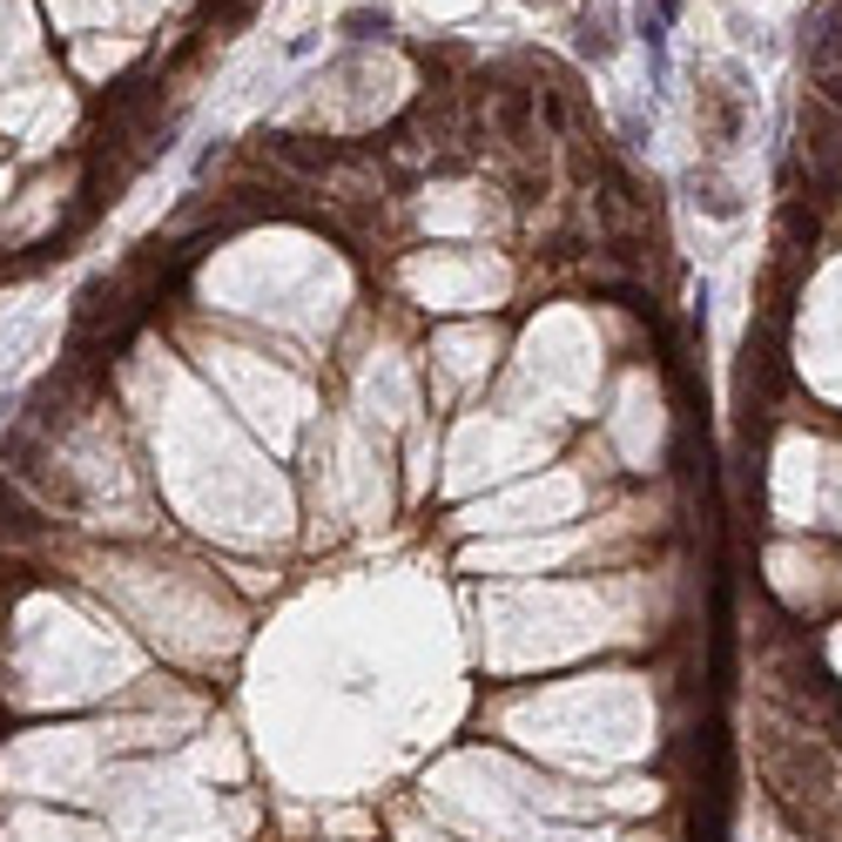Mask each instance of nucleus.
Instances as JSON below:
<instances>
[{"instance_id":"1","label":"nucleus","mask_w":842,"mask_h":842,"mask_svg":"<svg viewBox=\"0 0 842 842\" xmlns=\"http://www.w3.org/2000/svg\"><path fill=\"white\" fill-rule=\"evenodd\" d=\"M742 74H721V82H701V135L714 155H728L742 142Z\"/></svg>"},{"instance_id":"2","label":"nucleus","mask_w":842,"mask_h":842,"mask_svg":"<svg viewBox=\"0 0 842 842\" xmlns=\"http://www.w3.org/2000/svg\"><path fill=\"white\" fill-rule=\"evenodd\" d=\"M41 533H48V512L34 506V499L14 486V478H0V546L21 553V546H34Z\"/></svg>"},{"instance_id":"6","label":"nucleus","mask_w":842,"mask_h":842,"mask_svg":"<svg viewBox=\"0 0 842 842\" xmlns=\"http://www.w3.org/2000/svg\"><path fill=\"white\" fill-rule=\"evenodd\" d=\"M337 34H351V41H384V34H391V8H351L337 21Z\"/></svg>"},{"instance_id":"7","label":"nucleus","mask_w":842,"mask_h":842,"mask_svg":"<svg viewBox=\"0 0 842 842\" xmlns=\"http://www.w3.org/2000/svg\"><path fill=\"white\" fill-rule=\"evenodd\" d=\"M640 8H654L661 21H680V0H640Z\"/></svg>"},{"instance_id":"5","label":"nucleus","mask_w":842,"mask_h":842,"mask_svg":"<svg viewBox=\"0 0 842 842\" xmlns=\"http://www.w3.org/2000/svg\"><path fill=\"white\" fill-rule=\"evenodd\" d=\"M688 189H695V203L708 210V216H742V203H735V189L721 182V176H708V169H695L688 176Z\"/></svg>"},{"instance_id":"4","label":"nucleus","mask_w":842,"mask_h":842,"mask_svg":"<svg viewBox=\"0 0 842 842\" xmlns=\"http://www.w3.org/2000/svg\"><path fill=\"white\" fill-rule=\"evenodd\" d=\"M573 48H580L586 61H607V55L620 48L614 14H607V8H580V14H573Z\"/></svg>"},{"instance_id":"3","label":"nucleus","mask_w":842,"mask_h":842,"mask_svg":"<svg viewBox=\"0 0 842 842\" xmlns=\"http://www.w3.org/2000/svg\"><path fill=\"white\" fill-rule=\"evenodd\" d=\"M816 74H842V0H822L816 21H809V41H802Z\"/></svg>"}]
</instances>
